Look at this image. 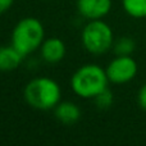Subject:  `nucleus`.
<instances>
[{"label": "nucleus", "instance_id": "obj_1", "mask_svg": "<svg viewBox=\"0 0 146 146\" xmlns=\"http://www.w3.org/2000/svg\"><path fill=\"white\" fill-rule=\"evenodd\" d=\"M106 71L96 64H85L73 73L71 87L82 99H95L108 88Z\"/></svg>", "mask_w": 146, "mask_h": 146}, {"label": "nucleus", "instance_id": "obj_2", "mask_svg": "<svg viewBox=\"0 0 146 146\" xmlns=\"http://www.w3.org/2000/svg\"><path fill=\"white\" fill-rule=\"evenodd\" d=\"M25 99L32 108L38 110L55 109L60 103V87L49 77H38L28 82L25 88Z\"/></svg>", "mask_w": 146, "mask_h": 146}, {"label": "nucleus", "instance_id": "obj_3", "mask_svg": "<svg viewBox=\"0 0 146 146\" xmlns=\"http://www.w3.org/2000/svg\"><path fill=\"white\" fill-rule=\"evenodd\" d=\"M45 30L37 18L27 17L15 25L12 32V45L23 56L33 53L44 42Z\"/></svg>", "mask_w": 146, "mask_h": 146}, {"label": "nucleus", "instance_id": "obj_4", "mask_svg": "<svg viewBox=\"0 0 146 146\" xmlns=\"http://www.w3.org/2000/svg\"><path fill=\"white\" fill-rule=\"evenodd\" d=\"M81 40L88 53L101 55L113 46V31L110 26L101 19H94L83 27Z\"/></svg>", "mask_w": 146, "mask_h": 146}, {"label": "nucleus", "instance_id": "obj_5", "mask_svg": "<svg viewBox=\"0 0 146 146\" xmlns=\"http://www.w3.org/2000/svg\"><path fill=\"white\" fill-rule=\"evenodd\" d=\"M109 82L122 85L132 81L137 74V63L131 55H117L106 67Z\"/></svg>", "mask_w": 146, "mask_h": 146}, {"label": "nucleus", "instance_id": "obj_6", "mask_svg": "<svg viewBox=\"0 0 146 146\" xmlns=\"http://www.w3.org/2000/svg\"><path fill=\"white\" fill-rule=\"evenodd\" d=\"M77 9L88 21L101 19L111 9V0H77Z\"/></svg>", "mask_w": 146, "mask_h": 146}, {"label": "nucleus", "instance_id": "obj_7", "mask_svg": "<svg viewBox=\"0 0 146 146\" xmlns=\"http://www.w3.org/2000/svg\"><path fill=\"white\" fill-rule=\"evenodd\" d=\"M41 56L46 63L55 64L59 63L66 55V45L58 37H50L48 40H44L40 46Z\"/></svg>", "mask_w": 146, "mask_h": 146}, {"label": "nucleus", "instance_id": "obj_8", "mask_svg": "<svg viewBox=\"0 0 146 146\" xmlns=\"http://www.w3.org/2000/svg\"><path fill=\"white\" fill-rule=\"evenodd\" d=\"M25 56L13 45L0 48V71H12L22 63Z\"/></svg>", "mask_w": 146, "mask_h": 146}, {"label": "nucleus", "instance_id": "obj_9", "mask_svg": "<svg viewBox=\"0 0 146 146\" xmlns=\"http://www.w3.org/2000/svg\"><path fill=\"white\" fill-rule=\"evenodd\" d=\"M55 115L62 123L73 124L81 118V110L74 103L64 101L55 106Z\"/></svg>", "mask_w": 146, "mask_h": 146}, {"label": "nucleus", "instance_id": "obj_10", "mask_svg": "<svg viewBox=\"0 0 146 146\" xmlns=\"http://www.w3.org/2000/svg\"><path fill=\"white\" fill-rule=\"evenodd\" d=\"M124 12L133 18H146V0H122Z\"/></svg>", "mask_w": 146, "mask_h": 146}, {"label": "nucleus", "instance_id": "obj_11", "mask_svg": "<svg viewBox=\"0 0 146 146\" xmlns=\"http://www.w3.org/2000/svg\"><path fill=\"white\" fill-rule=\"evenodd\" d=\"M136 44L129 37H122L114 44V51L117 55H131L135 51Z\"/></svg>", "mask_w": 146, "mask_h": 146}, {"label": "nucleus", "instance_id": "obj_12", "mask_svg": "<svg viewBox=\"0 0 146 146\" xmlns=\"http://www.w3.org/2000/svg\"><path fill=\"white\" fill-rule=\"evenodd\" d=\"M95 101H96V104H98L99 108H103V109L109 108V106L111 105V103H113V96H111V92L106 88V90L103 91L100 95L96 96Z\"/></svg>", "mask_w": 146, "mask_h": 146}, {"label": "nucleus", "instance_id": "obj_13", "mask_svg": "<svg viewBox=\"0 0 146 146\" xmlns=\"http://www.w3.org/2000/svg\"><path fill=\"white\" fill-rule=\"evenodd\" d=\"M137 99H139V104L140 106H141L144 110H146V83L144 86H142L141 88H140L139 91V96H137Z\"/></svg>", "mask_w": 146, "mask_h": 146}, {"label": "nucleus", "instance_id": "obj_14", "mask_svg": "<svg viewBox=\"0 0 146 146\" xmlns=\"http://www.w3.org/2000/svg\"><path fill=\"white\" fill-rule=\"evenodd\" d=\"M13 3H14V0H0V14L9 10L10 7L13 5Z\"/></svg>", "mask_w": 146, "mask_h": 146}]
</instances>
